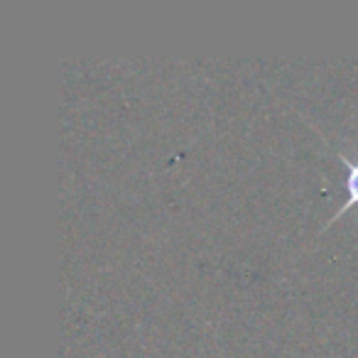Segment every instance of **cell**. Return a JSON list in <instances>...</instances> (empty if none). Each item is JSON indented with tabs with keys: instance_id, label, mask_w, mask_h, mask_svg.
I'll return each instance as SVG.
<instances>
[{
	"instance_id": "1",
	"label": "cell",
	"mask_w": 358,
	"mask_h": 358,
	"mask_svg": "<svg viewBox=\"0 0 358 358\" xmlns=\"http://www.w3.org/2000/svg\"><path fill=\"white\" fill-rule=\"evenodd\" d=\"M338 157H341V162L346 164V169H348V174H346V196L348 199L343 201V206L336 211V214L329 219V224L327 226H331L334 221H338L343 214H346L348 209H353V206H358V159L356 157H348V155H343V152H338Z\"/></svg>"
}]
</instances>
